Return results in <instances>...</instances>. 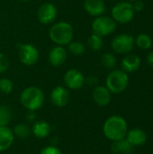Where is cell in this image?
Wrapping results in <instances>:
<instances>
[{"label": "cell", "mask_w": 153, "mask_h": 154, "mask_svg": "<svg viewBox=\"0 0 153 154\" xmlns=\"http://www.w3.org/2000/svg\"><path fill=\"white\" fill-rule=\"evenodd\" d=\"M146 60H147V63L153 68V51H150L147 55V58H146Z\"/></svg>", "instance_id": "31"}, {"label": "cell", "mask_w": 153, "mask_h": 154, "mask_svg": "<svg viewBox=\"0 0 153 154\" xmlns=\"http://www.w3.org/2000/svg\"><path fill=\"white\" fill-rule=\"evenodd\" d=\"M20 1H22L23 3H28V2H31L32 0H20Z\"/></svg>", "instance_id": "33"}, {"label": "cell", "mask_w": 153, "mask_h": 154, "mask_svg": "<svg viewBox=\"0 0 153 154\" xmlns=\"http://www.w3.org/2000/svg\"><path fill=\"white\" fill-rule=\"evenodd\" d=\"M58 15V9L55 5L51 3H44L38 8L37 18L42 24L52 23Z\"/></svg>", "instance_id": "9"}, {"label": "cell", "mask_w": 153, "mask_h": 154, "mask_svg": "<svg viewBox=\"0 0 153 154\" xmlns=\"http://www.w3.org/2000/svg\"><path fill=\"white\" fill-rule=\"evenodd\" d=\"M12 130H13L14 135L21 139H25L32 134L31 127L27 124H24V123L17 124Z\"/></svg>", "instance_id": "20"}, {"label": "cell", "mask_w": 153, "mask_h": 154, "mask_svg": "<svg viewBox=\"0 0 153 154\" xmlns=\"http://www.w3.org/2000/svg\"><path fill=\"white\" fill-rule=\"evenodd\" d=\"M50 101L57 107H63L67 106L69 101V90L62 86L55 87L50 93Z\"/></svg>", "instance_id": "12"}, {"label": "cell", "mask_w": 153, "mask_h": 154, "mask_svg": "<svg viewBox=\"0 0 153 154\" xmlns=\"http://www.w3.org/2000/svg\"><path fill=\"white\" fill-rule=\"evenodd\" d=\"M85 83L89 86H96L98 83V79L95 76H88L87 78H85Z\"/></svg>", "instance_id": "29"}, {"label": "cell", "mask_w": 153, "mask_h": 154, "mask_svg": "<svg viewBox=\"0 0 153 154\" xmlns=\"http://www.w3.org/2000/svg\"><path fill=\"white\" fill-rule=\"evenodd\" d=\"M31 130H32V134L35 137L39 139H44L50 135L51 128L49 123L45 121H36L32 125Z\"/></svg>", "instance_id": "18"}, {"label": "cell", "mask_w": 153, "mask_h": 154, "mask_svg": "<svg viewBox=\"0 0 153 154\" xmlns=\"http://www.w3.org/2000/svg\"><path fill=\"white\" fill-rule=\"evenodd\" d=\"M66 87L71 90L80 89L85 84V77L82 72L77 69H69L63 77Z\"/></svg>", "instance_id": "10"}, {"label": "cell", "mask_w": 153, "mask_h": 154, "mask_svg": "<svg viewBox=\"0 0 153 154\" xmlns=\"http://www.w3.org/2000/svg\"><path fill=\"white\" fill-rule=\"evenodd\" d=\"M18 56L25 66H33L39 60V51L32 43H18Z\"/></svg>", "instance_id": "8"}, {"label": "cell", "mask_w": 153, "mask_h": 154, "mask_svg": "<svg viewBox=\"0 0 153 154\" xmlns=\"http://www.w3.org/2000/svg\"><path fill=\"white\" fill-rule=\"evenodd\" d=\"M129 2H131V3H133V2H135V1H137V0H128Z\"/></svg>", "instance_id": "34"}, {"label": "cell", "mask_w": 153, "mask_h": 154, "mask_svg": "<svg viewBox=\"0 0 153 154\" xmlns=\"http://www.w3.org/2000/svg\"><path fill=\"white\" fill-rule=\"evenodd\" d=\"M134 13L133 3L129 1H122L113 6L111 10V17L116 23L125 24L133 19Z\"/></svg>", "instance_id": "5"}, {"label": "cell", "mask_w": 153, "mask_h": 154, "mask_svg": "<svg viewBox=\"0 0 153 154\" xmlns=\"http://www.w3.org/2000/svg\"><path fill=\"white\" fill-rule=\"evenodd\" d=\"M26 118L29 121H33L36 118V114L35 111H28L27 115H26Z\"/></svg>", "instance_id": "32"}, {"label": "cell", "mask_w": 153, "mask_h": 154, "mask_svg": "<svg viewBox=\"0 0 153 154\" xmlns=\"http://www.w3.org/2000/svg\"><path fill=\"white\" fill-rule=\"evenodd\" d=\"M129 85V77L123 69H113L106 78V87L113 94L124 92Z\"/></svg>", "instance_id": "4"}, {"label": "cell", "mask_w": 153, "mask_h": 154, "mask_svg": "<svg viewBox=\"0 0 153 154\" xmlns=\"http://www.w3.org/2000/svg\"><path fill=\"white\" fill-rule=\"evenodd\" d=\"M103 132L105 136L112 142L124 139L128 132L127 122L120 116H111L106 120Z\"/></svg>", "instance_id": "1"}, {"label": "cell", "mask_w": 153, "mask_h": 154, "mask_svg": "<svg viewBox=\"0 0 153 154\" xmlns=\"http://www.w3.org/2000/svg\"><path fill=\"white\" fill-rule=\"evenodd\" d=\"M133 6L134 12H141V11H142L143 8H144V3H143L142 1L137 0V1H135V2H133Z\"/></svg>", "instance_id": "30"}, {"label": "cell", "mask_w": 153, "mask_h": 154, "mask_svg": "<svg viewBox=\"0 0 153 154\" xmlns=\"http://www.w3.org/2000/svg\"><path fill=\"white\" fill-rule=\"evenodd\" d=\"M102 65L108 69H112L116 66V58L111 52H106L101 56Z\"/></svg>", "instance_id": "24"}, {"label": "cell", "mask_w": 153, "mask_h": 154, "mask_svg": "<svg viewBox=\"0 0 153 154\" xmlns=\"http://www.w3.org/2000/svg\"><path fill=\"white\" fill-rule=\"evenodd\" d=\"M123 70L127 72H134L138 70L141 67V59L136 54L128 53L124 56L121 62Z\"/></svg>", "instance_id": "17"}, {"label": "cell", "mask_w": 153, "mask_h": 154, "mask_svg": "<svg viewBox=\"0 0 153 154\" xmlns=\"http://www.w3.org/2000/svg\"><path fill=\"white\" fill-rule=\"evenodd\" d=\"M10 66V61L8 57L4 54V53H0V74L5 73Z\"/></svg>", "instance_id": "27"}, {"label": "cell", "mask_w": 153, "mask_h": 154, "mask_svg": "<svg viewBox=\"0 0 153 154\" xmlns=\"http://www.w3.org/2000/svg\"><path fill=\"white\" fill-rule=\"evenodd\" d=\"M116 22L110 16L100 15L95 17L92 22L91 28L92 32L95 34H97L101 37L107 36L113 33L116 29Z\"/></svg>", "instance_id": "6"}, {"label": "cell", "mask_w": 153, "mask_h": 154, "mask_svg": "<svg viewBox=\"0 0 153 154\" xmlns=\"http://www.w3.org/2000/svg\"><path fill=\"white\" fill-rule=\"evenodd\" d=\"M68 46H69V51L71 54L76 55V56L82 55L86 51V47L81 42H73L72 41Z\"/></svg>", "instance_id": "25"}, {"label": "cell", "mask_w": 153, "mask_h": 154, "mask_svg": "<svg viewBox=\"0 0 153 154\" xmlns=\"http://www.w3.org/2000/svg\"><path fill=\"white\" fill-rule=\"evenodd\" d=\"M49 37L57 45H69L73 41L74 37L73 26L68 22H58L52 24L51 27L50 28Z\"/></svg>", "instance_id": "2"}, {"label": "cell", "mask_w": 153, "mask_h": 154, "mask_svg": "<svg viewBox=\"0 0 153 154\" xmlns=\"http://www.w3.org/2000/svg\"><path fill=\"white\" fill-rule=\"evenodd\" d=\"M14 135L8 126H0V152L8 150L14 143Z\"/></svg>", "instance_id": "16"}, {"label": "cell", "mask_w": 153, "mask_h": 154, "mask_svg": "<svg viewBox=\"0 0 153 154\" xmlns=\"http://www.w3.org/2000/svg\"><path fill=\"white\" fill-rule=\"evenodd\" d=\"M40 154H63L62 152L54 145H48L41 149Z\"/></svg>", "instance_id": "28"}, {"label": "cell", "mask_w": 153, "mask_h": 154, "mask_svg": "<svg viewBox=\"0 0 153 154\" xmlns=\"http://www.w3.org/2000/svg\"><path fill=\"white\" fill-rule=\"evenodd\" d=\"M125 138L133 147H138L143 145L146 143L147 134L142 129L133 128L127 132Z\"/></svg>", "instance_id": "15"}, {"label": "cell", "mask_w": 153, "mask_h": 154, "mask_svg": "<svg viewBox=\"0 0 153 154\" xmlns=\"http://www.w3.org/2000/svg\"><path fill=\"white\" fill-rule=\"evenodd\" d=\"M135 45L142 50H149L152 46V40L147 33H140L134 39Z\"/></svg>", "instance_id": "21"}, {"label": "cell", "mask_w": 153, "mask_h": 154, "mask_svg": "<svg viewBox=\"0 0 153 154\" xmlns=\"http://www.w3.org/2000/svg\"><path fill=\"white\" fill-rule=\"evenodd\" d=\"M84 9L89 15L97 17L105 14L106 4L104 0H85Z\"/></svg>", "instance_id": "14"}, {"label": "cell", "mask_w": 153, "mask_h": 154, "mask_svg": "<svg viewBox=\"0 0 153 154\" xmlns=\"http://www.w3.org/2000/svg\"><path fill=\"white\" fill-rule=\"evenodd\" d=\"M12 110L5 105H0V126H7L12 120Z\"/></svg>", "instance_id": "23"}, {"label": "cell", "mask_w": 153, "mask_h": 154, "mask_svg": "<svg viewBox=\"0 0 153 154\" xmlns=\"http://www.w3.org/2000/svg\"><path fill=\"white\" fill-rule=\"evenodd\" d=\"M14 89V83L11 79L6 78L0 79V92L4 94H10Z\"/></svg>", "instance_id": "26"}, {"label": "cell", "mask_w": 153, "mask_h": 154, "mask_svg": "<svg viewBox=\"0 0 153 154\" xmlns=\"http://www.w3.org/2000/svg\"><path fill=\"white\" fill-rule=\"evenodd\" d=\"M68 58V51L64 48V46L57 45L50 49L48 54V60L50 64L53 67H60L62 66Z\"/></svg>", "instance_id": "11"}, {"label": "cell", "mask_w": 153, "mask_h": 154, "mask_svg": "<svg viewBox=\"0 0 153 154\" xmlns=\"http://www.w3.org/2000/svg\"><path fill=\"white\" fill-rule=\"evenodd\" d=\"M135 42L133 35L128 33H121L114 37L111 42L112 50L119 54H128L134 48Z\"/></svg>", "instance_id": "7"}, {"label": "cell", "mask_w": 153, "mask_h": 154, "mask_svg": "<svg viewBox=\"0 0 153 154\" xmlns=\"http://www.w3.org/2000/svg\"><path fill=\"white\" fill-rule=\"evenodd\" d=\"M45 101L42 90L35 86L27 87L20 95L21 105L28 111H36L40 109Z\"/></svg>", "instance_id": "3"}, {"label": "cell", "mask_w": 153, "mask_h": 154, "mask_svg": "<svg viewBox=\"0 0 153 154\" xmlns=\"http://www.w3.org/2000/svg\"><path fill=\"white\" fill-rule=\"evenodd\" d=\"M0 154H1V153H0Z\"/></svg>", "instance_id": "35"}, {"label": "cell", "mask_w": 153, "mask_h": 154, "mask_svg": "<svg viewBox=\"0 0 153 154\" xmlns=\"http://www.w3.org/2000/svg\"><path fill=\"white\" fill-rule=\"evenodd\" d=\"M87 45L94 51H100L104 46L103 37H101L97 34L92 33L87 39Z\"/></svg>", "instance_id": "22"}, {"label": "cell", "mask_w": 153, "mask_h": 154, "mask_svg": "<svg viewBox=\"0 0 153 154\" xmlns=\"http://www.w3.org/2000/svg\"><path fill=\"white\" fill-rule=\"evenodd\" d=\"M134 147L126 140V138L115 141L111 144V151L115 154L133 153Z\"/></svg>", "instance_id": "19"}, {"label": "cell", "mask_w": 153, "mask_h": 154, "mask_svg": "<svg viewBox=\"0 0 153 154\" xmlns=\"http://www.w3.org/2000/svg\"><path fill=\"white\" fill-rule=\"evenodd\" d=\"M111 94L106 86H96L92 92V97L97 106H106L111 102Z\"/></svg>", "instance_id": "13"}]
</instances>
